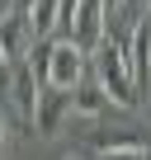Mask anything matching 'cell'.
I'll return each mask as SVG.
<instances>
[{"instance_id":"6da1fadb","label":"cell","mask_w":151,"mask_h":160,"mask_svg":"<svg viewBox=\"0 0 151 160\" xmlns=\"http://www.w3.org/2000/svg\"><path fill=\"white\" fill-rule=\"evenodd\" d=\"M90 66H95V85L104 90V99L109 104H118V108H137L142 99H137V90H132V75H128V61H123V47H113L109 38L90 52Z\"/></svg>"},{"instance_id":"7a4b0ae2","label":"cell","mask_w":151,"mask_h":160,"mask_svg":"<svg viewBox=\"0 0 151 160\" xmlns=\"http://www.w3.org/2000/svg\"><path fill=\"white\" fill-rule=\"evenodd\" d=\"M90 75V57L76 47V42H66V38H52L47 42V66H43V90H76L81 80Z\"/></svg>"},{"instance_id":"3957f363","label":"cell","mask_w":151,"mask_h":160,"mask_svg":"<svg viewBox=\"0 0 151 160\" xmlns=\"http://www.w3.org/2000/svg\"><path fill=\"white\" fill-rule=\"evenodd\" d=\"M104 24H109V14H104V0H76V19H71V33H66V42H76L85 57L104 42Z\"/></svg>"},{"instance_id":"277c9868","label":"cell","mask_w":151,"mask_h":160,"mask_svg":"<svg viewBox=\"0 0 151 160\" xmlns=\"http://www.w3.org/2000/svg\"><path fill=\"white\" fill-rule=\"evenodd\" d=\"M71 118V94L66 90H43L38 94V108H33V132L43 137H57Z\"/></svg>"},{"instance_id":"5b68a950","label":"cell","mask_w":151,"mask_h":160,"mask_svg":"<svg viewBox=\"0 0 151 160\" xmlns=\"http://www.w3.org/2000/svg\"><path fill=\"white\" fill-rule=\"evenodd\" d=\"M29 47H33V33H29V19L24 14H0V52H5V61L14 66V61H24L29 57Z\"/></svg>"},{"instance_id":"8992f818","label":"cell","mask_w":151,"mask_h":160,"mask_svg":"<svg viewBox=\"0 0 151 160\" xmlns=\"http://www.w3.org/2000/svg\"><path fill=\"white\" fill-rule=\"evenodd\" d=\"M5 75H10V99H14V108H19L29 122H33V108H38V94H43V85L33 80V71H29L24 61H14Z\"/></svg>"},{"instance_id":"52a82bcc","label":"cell","mask_w":151,"mask_h":160,"mask_svg":"<svg viewBox=\"0 0 151 160\" xmlns=\"http://www.w3.org/2000/svg\"><path fill=\"white\" fill-rule=\"evenodd\" d=\"M104 108H113V104L104 99V90H99V85H95V80L85 75V80H81V85H76V90H71V113H81V118H99Z\"/></svg>"},{"instance_id":"ba28073f","label":"cell","mask_w":151,"mask_h":160,"mask_svg":"<svg viewBox=\"0 0 151 160\" xmlns=\"http://www.w3.org/2000/svg\"><path fill=\"white\" fill-rule=\"evenodd\" d=\"M29 33H33V42H52V33H57V0H29Z\"/></svg>"},{"instance_id":"9c48e42d","label":"cell","mask_w":151,"mask_h":160,"mask_svg":"<svg viewBox=\"0 0 151 160\" xmlns=\"http://www.w3.org/2000/svg\"><path fill=\"white\" fill-rule=\"evenodd\" d=\"M95 160H146V146L142 141H132V146H104Z\"/></svg>"},{"instance_id":"30bf717a","label":"cell","mask_w":151,"mask_h":160,"mask_svg":"<svg viewBox=\"0 0 151 160\" xmlns=\"http://www.w3.org/2000/svg\"><path fill=\"white\" fill-rule=\"evenodd\" d=\"M5 71H10V61H5V52H0V75H5Z\"/></svg>"},{"instance_id":"8fae6325","label":"cell","mask_w":151,"mask_h":160,"mask_svg":"<svg viewBox=\"0 0 151 160\" xmlns=\"http://www.w3.org/2000/svg\"><path fill=\"white\" fill-rule=\"evenodd\" d=\"M66 160H85V155H66Z\"/></svg>"},{"instance_id":"7c38bea8","label":"cell","mask_w":151,"mask_h":160,"mask_svg":"<svg viewBox=\"0 0 151 160\" xmlns=\"http://www.w3.org/2000/svg\"><path fill=\"white\" fill-rule=\"evenodd\" d=\"M0 146H5V132H0Z\"/></svg>"},{"instance_id":"4fadbf2b","label":"cell","mask_w":151,"mask_h":160,"mask_svg":"<svg viewBox=\"0 0 151 160\" xmlns=\"http://www.w3.org/2000/svg\"><path fill=\"white\" fill-rule=\"evenodd\" d=\"M146 104H151V94H146Z\"/></svg>"},{"instance_id":"5bb4252c","label":"cell","mask_w":151,"mask_h":160,"mask_svg":"<svg viewBox=\"0 0 151 160\" xmlns=\"http://www.w3.org/2000/svg\"><path fill=\"white\" fill-rule=\"evenodd\" d=\"M146 155H151V151H146Z\"/></svg>"}]
</instances>
